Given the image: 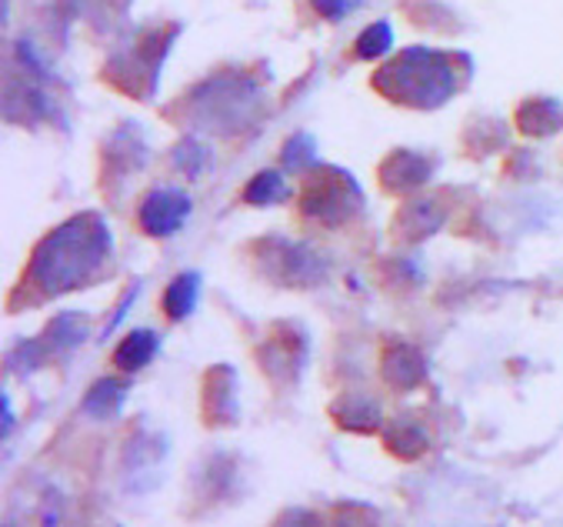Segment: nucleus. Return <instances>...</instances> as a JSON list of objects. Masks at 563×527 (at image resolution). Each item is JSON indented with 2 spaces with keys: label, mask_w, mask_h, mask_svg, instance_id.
Segmentation results:
<instances>
[{
  "label": "nucleus",
  "mask_w": 563,
  "mask_h": 527,
  "mask_svg": "<svg viewBox=\"0 0 563 527\" xmlns=\"http://www.w3.org/2000/svg\"><path fill=\"white\" fill-rule=\"evenodd\" d=\"M190 215V200L184 190H154L141 207V228L151 238H170Z\"/></svg>",
  "instance_id": "nucleus-4"
},
{
  "label": "nucleus",
  "mask_w": 563,
  "mask_h": 527,
  "mask_svg": "<svg viewBox=\"0 0 563 527\" xmlns=\"http://www.w3.org/2000/svg\"><path fill=\"white\" fill-rule=\"evenodd\" d=\"M84 338H87V318H84V314H60V318L47 328L44 341H31V344L41 354H51V351H70V348H77Z\"/></svg>",
  "instance_id": "nucleus-6"
},
{
  "label": "nucleus",
  "mask_w": 563,
  "mask_h": 527,
  "mask_svg": "<svg viewBox=\"0 0 563 527\" xmlns=\"http://www.w3.org/2000/svg\"><path fill=\"white\" fill-rule=\"evenodd\" d=\"M157 354V334L154 331H134L114 354V364L121 371H141L151 364V358Z\"/></svg>",
  "instance_id": "nucleus-10"
},
{
  "label": "nucleus",
  "mask_w": 563,
  "mask_h": 527,
  "mask_svg": "<svg viewBox=\"0 0 563 527\" xmlns=\"http://www.w3.org/2000/svg\"><path fill=\"white\" fill-rule=\"evenodd\" d=\"M361 207V187L347 174H327L303 194V215L323 224H341Z\"/></svg>",
  "instance_id": "nucleus-3"
},
{
  "label": "nucleus",
  "mask_w": 563,
  "mask_h": 527,
  "mask_svg": "<svg viewBox=\"0 0 563 527\" xmlns=\"http://www.w3.org/2000/svg\"><path fill=\"white\" fill-rule=\"evenodd\" d=\"M134 294H137V287L124 294V300H121V307H118V314H114V318H110V325L103 328V338H107L110 331H114V328H118V325L124 321V314H128V310H131V304H134Z\"/></svg>",
  "instance_id": "nucleus-17"
},
{
  "label": "nucleus",
  "mask_w": 563,
  "mask_h": 527,
  "mask_svg": "<svg viewBox=\"0 0 563 527\" xmlns=\"http://www.w3.org/2000/svg\"><path fill=\"white\" fill-rule=\"evenodd\" d=\"M387 51H390V28H387V24L367 28V31L361 34V41H357V54H361L364 61H374V57H380V54H387Z\"/></svg>",
  "instance_id": "nucleus-14"
},
{
  "label": "nucleus",
  "mask_w": 563,
  "mask_h": 527,
  "mask_svg": "<svg viewBox=\"0 0 563 527\" xmlns=\"http://www.w3.org/2000/svg\"><path fill=\"white\" fill-rule=\"evenodd\" d=\"M563 128V108L553 100H530L520 114V131L530 138H547Z\"/></svg>",
  "instance_id": "nucleus-7"
},
{
  "label": "nucleus",
  "mask_w": 563,
  "mask_h": 527,
  "mask_svg": "<svg viewBox=\"0 0 563 527\" xmlns=\"http://www.w3.org/2000/svg\"><path fill=\"white\" fill-rule=\"evenodd\" d=\"M423 371H427V367H423V358H420L417 351H410V348L390 351L387 367H384V374L390 377L394 387H413V384H420Z\"/></svg>",
  "instance_id": "nucleus-12"
},
{
  "label": "nucleus",
  "mask_w": 563,
  "mask_h": 527,
  "mask_svg": "<svg viewBox=\"0 0 563 527\" xmlns=\"http://www.w3.org/2000/svg\"><path fill=\"white\" fill-rule=\"evenodd\" d=\"M284 197H287V180H284V174H277V171H264V174H257V177L244 187V200H247V204H257V207L280 204Z\"/></svg>",
  "instance_id": "nucleus-13"
},
{
  "label": "nucleus",
  "mask_w": 563,
  "mask_h": 527,
  "mask_svg": "<svg viewBox=\"0 0 563 527\" xmlns=\"http://www.w3.org/2000/svg\"><path fill=\"white\" fill-rule=\"evenodd\" d=\"M351 4H354V0H313V8H317L323 18H330V21L344 18V14L351 11Z\"/></svg>",
  "instance_id": "nucleus-16"
},
{
  "label": "nucleus",
  "mask_w": 563,
  "mask_h": 527,
  "mask_svg": "<svg viewBox=\"0 0 563 527\" xmlns=\"http://www.w3.org/2000/svg\"><path fill=\"white\" fill-rule=\"evenodd\" d=\"M277 257L280 261H277L274 274H284L287 284H313L323 271V264L300 244H280Z\"/></svg>",
  "instance_id": "nucleus-5"
},
{
  "label": "nucleus",
  "mask_w": 563,
  "mask_h": 527,
  "mask_svg": "<svg viewBox=\"0 0 563 527\" xmlns=\"http://www.w3.org/2000/svg\"><path fill=\"white\" fill-rule=\"evenodd\" d=\"M377 87L387 97L407 103V108H440V103L457 90L454 61L413 47L377 74Z\"/></svg>",
  "instance_id": "nucleus-2"
},
{
  "label": "nucleus",
  "mask_w": 563,
  "mask_h": 527,
  "mask_svg": "<svg viewBox=\"0 0 563 527\" xmlns=\"http://www.w3.org/2000/svg\"><path fill=\"white\" fill-rule=\"evenodd\" d=\"M333 414L351 431H374L380 425V407L367 397H344L333 407Z\"/></svg>",
  "instance_id": "nucleus-9"
},
{
  "label": "nucleus",
  "mask_w": 563,
  "mask_h": 527,
  "mask_svg": "<svg viewBox=\"0 0 563 527\" xmlns=\"http://www.w3.org/2000/svg\"><path fill=\"white\" fill-rule=\"evenodd\" d=\"M124 397H128V384H118V381H100L90 387V394L84 397V410L90 417H110L124 407Z\"/></svg>",
  "instance_id": "nucleus-11"
},
{
  "label": "nucleus",
  "mask_w": 563,
  "mask_h": 527,
  "mask_svg": "<svg viewBox=\"0 0 563 527\" xmlns=\"http://www.w3.org/2000/svg\"><path fill=\"white\" fill-rule=\"evenodd\" d=\"M317 161V144L310 138H294L287 147H284V164L294 167V171H303V167H313Z\"/></svg>",
  "instance_id": "nucleus-15"
},
{
  "label": "nucleus",
  "mask_w": 563,
  "mask_h": 527,
  "mask_svg": "<svg viewBox=\"0 0 563 527\" xmlns=\"http://www.w3.org/2000/svg\"><path fill=\"white\" fill-rule=\"evenodd\" d=\"M197 300H200V274H180V277L167 287V294H164V310H167V318H170V321L190 318L194 307H197Z\"/></svg>",
  "instance_id": "nucleus-8"
},
{
  "label": "nucleus",
  "mask_w": 563,
  "mask_h": 527,
  "mask_svg": "<svg viewBox=\"0 0 563 527\" xmlns=\"http://www.w3.org/2000/svg\"><path fill=\"white\" fill-rule=\"evenodd\" d=\"M110 234L97 218H74L57 228L34 254L31 281L41 294H64L84 284L107 257Z\"/></svg>",
  "instance_id": "nucleus-1"
}]
</instances>
